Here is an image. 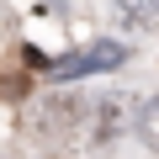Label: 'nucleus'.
<instances>
[{"label": "nucleus", "instance_id": "7ed1b4c3", "mask_svg": "<svg viewBox=\"0 0 159 159\" xmlns=\"http://www.w3.org/2000/svg\"><path fill=\"white\" fill-rule=\"evenodd\" d=\"M80 117H85V106L69 101V96H43L32 111H27V127H43L48 138H69L80 127Z\"/></svg>", "mask_w": 159, "mask_h": 159}, {"label": "nucleus", "instance_id": "f257e3e1", "mask_svg": "<svg viewBox=\"0 0 159 159\" xmlns=\"http://www.w3.org/2000/svg\"><path fill=\"white\" fill-rule=\"evenodd\" d=\"M127 122H133V106H127V96H122V90H111V96H96V101L85 106L80 133H85V143L106 148V143H117V138H122V127H127Z\"/></svg>", "mask_w": 159, "mask_h": 159}, {"label": "nucleus", "instance_id": "20e7f679", "mask_svg": "<svg viewBox=\"0 0 159 159\" xmlns=\"http://www.w3.org/2000/svg\"><path fill=\"white\" fill-rule=\"evenodd\" d=\"M133 127H138V138L159 154V96H154V101H143V106L133 111Z\"/></svg>", "mask_w": 159, "mask_h": 159}, {"label": "nucleus", "instance_id": "f03ea898", "mask_svg": "<svg viewBox=\"0 0 159 159\" xmlns=\"http://www.w3.org/2000/svg\"><path fill=\"white\" fill-rule=\"evenodd\" d=\"M127 53L122 43H90V48H74L69 58H53V80H85V74H106L117 69Z\"/></svg>", "mask_w": 159, "mask_h": 159}, {"label": "nucleus", "instance_id": "39448f33", "mask_svg": "<svg viewBox=\"0 0 159 159\" xmlns=\"http://www.w3.org/2000/svg\"><path fill=\"white\" fill-rule=\"evenodd\" d=\"M122 11H127V16H154L159 0H122Z\"/></svg>", "mask_w": 159, "mask_h": 159}]
</instances>
